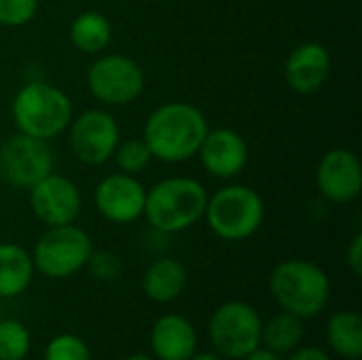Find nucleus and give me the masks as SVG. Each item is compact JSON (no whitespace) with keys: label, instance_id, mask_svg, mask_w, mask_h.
<instances>
[{"label":"nucleus","instance_id":"2f4dec72","mask_svg":"<svg viewBox=\"0 0 362 360\" xmlns=\"http://www.w3.org/2000/svg\"><path fill=\"white\" fill-rule=\"evenodd\" d=\"M0 318H2V299H0Z\"/></svg>","mask_w":362,"mask_h":360},{"label":"nucleus","instance_id":"412c9836","mask_svg":"<svg viewBox=\"0 0 362 360\" xmlns=\"http://www.w3.org/2000/svg\"><path fill=\"white\" fill-rule=\"evenodd\" d=\"M301 339H303V320L288 312H280V314L272 316L263 325V331H261L263 348H267L280 356L297 350Z\"/></svg>","mask_w":362,"mask_h":360},{"label":"nucleus","instance_id":"393cba45","mask_svg":"<svg viewBox=\"0 0 362 360\" xmlns=\"http://www.w3.org/2000/svg\"><path fill=\"white\" fill-rule=\"evenodd\" d=\"M40 0H0V25L23 28L38 13Z\"/></svg>","mask_w":362,"mask_h":360},{"label":"nucleus","instance_id":"1a4fd4ad","mask_svg":"<svg viewBox=\"0 0 362 360\" xmlns=\"http://www.w3.org/2000/svg\"><path fill=\"white\" fill-rule=\"evenodd\" d=\"M66 132L72 157L91 168L110 161L121 140L117 119L104 108H87L74 115Z\"/></svg>","mask_w":362,"mask_h":360},{"label":"nucleus","instance_id":"f03ea898","mask_svg":"<svg viewBox=\"0 0 362 360\" xmlns=\"http://www.w3.org/2000/svg\"><path fill=\"white\" fill-rule=\"evenodd\" d=\"M208 195L193 176H168L146 189L142 216L157 233H180L204 219Z\"/></svg>","mask_w":362,"mask_h":360},{"label":"nucleus","instance_id":"cd10ccee","mask_svg":"<svg viewBox=\"0 0 362 360\" xmlns=\"http://www.w3.org/2000/svg\"><path fill=\"white\" fill-rule=\"evenodd\" d=\"M288 360H331V356H329V352H325L322 348L308 346V348H297V350H293Z\"/></svg>","mask_w":362,"mask_h":360},{"label":"nucleus","instance_id":"aec40b11","mask_svg":"<svg viewBox=\"0 0 362 360\" xmlns=\"http://www.w3.org/2000/svg\"><path fill=\"white\" fill-rule=\"evenodd\" d=\"M327 344L348 360L362 356V318L356 310L335 312L327 323Z\"/></svg>","mask_w":362,"mask_h":360},{"label":"nucleus","instance_id":"bb28decb","mask_svg":"<svg viewBox=\"0 0 362 360\" xmlns=\"http://www.w3.org/2000/svg\"><path fill=\"white\" fill-rule=\"evenodd\" d=\"M346 265H348V269L352 272V276H354V278H361L362 276V233L361 231L352 238L350 246L346 248Z\"/></svg>","mask_w":362,"mask_h":360},{"label":"nucleus","instance_id":"6e6552de","mask_svg":"<svg viewBox=\"0 0 362 360\" xmlns=\"http://www.w3.org/2000/svg\"><path fill=\"white\" fill-rule=\"evenodd\" d=\"M208 331L216 354L223 359L244 360L261 346L263 320L250 303L227 301L210 316Z\"/></svg>","mask_w":362,"mask_h":360},{"label":"nucleus","instance_id":"f8f14e48","mask_svg":"<svg viewBox=\"0 0 362 360\" xmlns=\"http://www.w3.org/2000/svg\"><path fill=\"white\" fill-rule=\"evenodd\" d=\"M146 187L138 176L115 172L104 176L93 189V204L102 219L115 225H129L144 214Z\"/></svg>","mask_w":362,"mask_h":360},{"label":"nucleus","instance_id":"ddd939ff","mask_svg":"<svg viewBox=\"0 0 362 360\" xmlns=\"http://www.w3.org/2000/svg\"><path fill=\"white\" fill-rule=\"evenodd\" d=\"M318 193L329 204H352L362 191V166L358 155L350 149L327 151L316 166Z\"/></svg>","mask_w":362,"mask_h":360},{"label":"nucleus","instance_id":"c85d7f7f","mask_svg":"<svg viewBox=\"0 0 362 360\" xmlns=\"http://www.w3.org/2000/svg\"><path fill=\"white\" fill-rule=\"evenodd\" d=\"M244 360H282L280 354H276V352H272V350H267V348H257V350H252L248 356Z\"/></svg>","mask_w":362,"mask_h":360},{"label":"nucleus","instance_id":"9b49d317","mask_svg":"<svg viewBox=\"0 0 362 360\" xmlns=\"http://www.w3.org/2000/svg\"><path fill=\"white\" fill-rule=\"evenodd\" d=\"M30 210L45 227H59L76 223L83 210V195L78 185L57 174L55 170L28 189Z\"/></svg>","mask_w":362,"mask_h":360},{"label":"nucleus","instance_id":"39448f33","mask_svg":"<svg viewBox=\"0 0 362 360\" xmlns=\"http://www.w3.org/2000/svg\"><path fill=\"white\" fill-rule=\"evenodd\" d=\"M204 219L210 231L227 242L252 238L265 221V202L248 185H227L208 195Z\"/></svg>","mask_w":362,"mask_h":360},{"label":"nucleus","instance_id":"4468645a","mask_svg":"<svg viewBox=\"0 0 362 360\" xmlns=\"http://www.w3.org/2000/svg\"><path fill=\"white\" fill-rule=\"evenodd\" d=\"M195 157L212 178L231 180L246 170L250 151L246 138L238 129L214 127L204 136Z\"/></svg>","mask_w":362,"mask_h":360},{"label":"nucleus","instance_id":"f257e3e1","mask_svg":"<svg viewBox=\"0 0 362 360\" xmlns=\"http://www.w3.org/2000/svg\"><path fill=\"white\" fill-rule=\"evenodd\" d=\"M208 129V119L197 106L189 102H165L146 117L142 138L148 144L153 159L185 163L197 155Z\"/></svg>","mask_w":362,"mask_h":360},{"label":"nucleus","instance_id":"0eeeda50","mask_svg":"<svg viewBox=\"0 0 362 360\" xmlns=\"http://www.w3.org/2000/svg\"><path fill=\"white\" fill-rule=\"evenodd\" d=\"M87 89L104 106L136 102L146 85L142 66L123 53H100L87 68Z\"/></svg>","mask_w":362,"mask_h":360},{"label":"nucleus","instance_id":"20e7f679","mask_svg":"<svg viewBox=\"0 0 362 360\" xmlns=\"http://www.w3.org/2000/svg\"><path fill=\"white\" fill-rule=\"evenodd\" d=\"M11 117L19 134L49 142L68 129L74 106L64 89L47 81H30L13 95Z\"/></svg>","mask_w":362,"mask_h":360},{"label":"nucleus","instance_id":"f3484780","mask_svg":"<svg viewBox=\"0 0 362 360\" xmlns=\"http://www.w3.org/2000/svg\"><path fill=\"white\" fill-rule=\"evenodd\" d=\"M185 289L187 269L174 257L155 259L142 276V291L155 303H172L182 295Z\"/></svg>","mask_w":362,"mask_h":360},{"label":"nucleus","instance_id":"a878e982","mask_svg":"<svg viewBox=\"0 0 362 360\" xmlns=\"http://www.w3.org/2000/svg\"><path fill=\"white\" fill-rule=\"evenodd\" d=\"M85 267L100 282H115L121 276V272H123V263H121V259L115 252H110V250H95V248L91 250Z\"/></svg>","mask_w":362,"mask_h":360},{"label":"nucleus","instance_id":"7ed1b4c3","mask_svg":"<svg viewBox=\"0 0 362 360\" xmlns=\"http://www.w3.org/2000/svg\"><path fill=\"white\" fill-rule=\"evenodd\" d=\"M269 293L282 312L301 320L316 318L329 306L331 280L314 261L286 259L274 267L269 276Z\"/></svg>","mask_w":362,"mask_h":360},{"label":"nucleus","instance_id":"dca6fc26","mask_svg":"<svg viewBox=\"0 0 362 360\" xmlns=\"http://www.w3.org/2000/svg\"><path fill=\"white\" fill-rule=\"evenodd\" d=\"M148 344L155 360H191L197 352V331L185 316L165 314L155 320Z\"/></svg>","mask_w":362,"mask_h":360},{"label":"nucleus","instance_id":"2eb2a0df","mask_svg":"<svg viewBox=\"0 0 362 360\" xmlns=\"http://www.w3.org/2000/svg\"><path fill=\"white\" fill-rule=\"evenodd\" d=\"M331 53L318 40L297 45L284 62V81L299 95L318 93L331 76Z\"/></svg>","mask_w":362,"mask_h":360},{"label":"nucleus","instance_id":"a211bd4d","mask_svg":"<svg viewBox=\"0 0 362 360\" xmlns=\"http://www.w3.org/2000/svg\"><path fill=\"white\" fill-rule=\"evenodd\" d=\"M34 261L32 255L15 244H0V299H15L28 291L34 278Z\"/></svg>","mask_w":362,"mask_h":360},{"label":"nucleus","instance_id":"4be33fe9","mask_svg":"<svg viewBox=\"0 0 362 360\" xmlns=\"http://www.w3.org/2000/svg\"><path fill=\"white\" fill-rule=\"evenodd\" d=\"M32 337L23 323L0 318V360H23L30 354Z\"/></svg>","mask_w":362,"mask_h":360},{"label":"nucleus","instance_id":"b1692460","mask_svg":"<svg viewBox=\"0 0 362 360\" xmlns=\"http://www.w3.org/2000/svg\"><path fill=\"white\" fill-rule=\"evenodd\" d=\"M42 360H91V352L78 335L59 333L47 344Z\"/></svg>","mask_w":362,"mask_h":360},{"label":"nucleus","instance_id":"5701e85b","mask_svg":"<svg viewBox=\"0 0 362 360\" xmlns=\"http://www.w3.org/2000/svg\"><path fill=\"white\" fill-rule=\"evenodd\" d=\"M112 159H115L119 172L138 176L153 161V153H151L148 144L144 142V138L140 136V138L119 140V144L112 153Z\"/></svg>","mask_w":362,"mask_h":360},{"label":"nucleus","instance_id":"6ab92c4d","mask_svg":"<svg viewBox=\"0 0 362 360\" xmlns=\"http://www.w3.org/2000/svg\"><path fill=\"white\" fill-rule=\"evenodd\" d=\"M68 38L76 51L85 55H100L112 40V23L100 11H83L70 21Z\"/></svg>","mask_w":362,"mask_h":360},{"label":"nucleus","instance_id":"c756f323","mask_svg":"<svg viewBox=\"0 0 362 360\" xmlns=\"http://www.w3.org/2000/svg\"><path fill=\"white\" fill-rule=\"evenodd\" d=\"M191 360H227V359H223L221 354H214V352H202V354H193L191 356Z\"/></svg>","mask_w":362,"mask_h":360},{"label":"nucleus","instance_id":"9d476101","mask_svg":"<svg viewBox=\"0 0 362 360\" xmlns=\"http://www.w3.org/2000/svg\"><path fill=\"white\" fill-rule=\"evenodd\" d=\"M55 170V155L47 140L13 134L0 144V178L15 189H30Z\"/></svg>","mask_w":362,"mask_h":360},{"label":"nucleus","instance_id":"7c9ffc66","mask_svg":"<svg viewBox=\"0 0 362 360\" xmlns=\"http://www.w3.org/2000/svg\"><path fill=\"white\" fill-rule=\"evenodd\" d=\"M125 360H155L153 356H146V354H132V356H127Z\"/></svg>","mask_w":362,"mask_h":360},{"label":"nucleus","instance_id":"423d86ee","mask_svg":"<svg viewBox=\"0 0 362 360\" xmlns=\"http://www.w3.org/2000/svg\"><path fill=\"white\" fill-rule=\"evenodd\" d=\"M91 250V236L83 227L70 223L47 227V231L36 240L30 255L38 274L51 280H64L85 269Z\"/></svg>","mask_w":362,"mask_h":360}]
</instances>
